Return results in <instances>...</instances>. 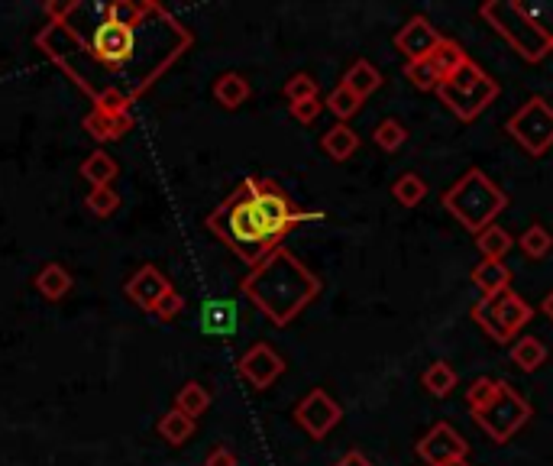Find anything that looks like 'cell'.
I'll return each instance as SVG.
<instances>
[{
  "label": "cell",
  "mask_w": 553,
  "mask_h": 466,
  "mask_svg": "<svg viewBox=\"0 0 553 466\" xmlns=\"http://www.w3.org/2000/svg\"><path fill=\"white\" fill-rule=\"evenodd\" d=\"M324 211H298L285 191L269 178H243V185L207 217V230L227 243L246 266H259L279 250L288 230L324 221Z\"/></svg>",
  "instance_id": "1"
},
{
  "label": "cell",
  "mask_w": 553,
  "mask_h": 466,
  "mask_svg": "<svg viewBox=\"0 0 553 466\" xmlns=\"http://www.w3.org/2000/svg\"><path fill=\"white\" fill-rule=\"evenodd\" d=\"M243 295L266 314L275 327H288L298 314L321 295V279L301 263L295 253L275 250L243 279Z\"/></svg>",
  "instance_id": "2"
},
{
  "label": "cell",
  "mask_w": 553,
  "mask_h": 466,
  "mask_svg": "<svg viewBox=\"0 0 553 466\" xmlns=\"http://www.w3.org/2000/svg\"><path fill=\"white\" fill-rule=\"evenodd\" d=\"M440 204L460 221V227L479 237L508 208V195L482 169H469L440 195Z\"/></svg>",
  "instance_id": "3"
},
{
  "label": "cell",
  "mask_w": 553,
  "mask_h": 466,
  "mask_svg": "<svg viewBox=\"0 0 553 466\" xmlns=\"http://www.w3.org/2000/svg\"><path fill=\"white\" fill-rule=\"evenodd\" d=\"M479 13L524 62L537 65L553 52V33L518 0H489Z\"/></svg>",
  "instance_id": "4"
},
{
  "label": "cell",
  "mask_w": 553,
  "mask_h": 466,
  "mask_svg": "<svg viewBox=\"0 0 553 466\" xmlns=\"http://www.w3.org/2000/svg\"><path fill=\"white\" fill-rule=\"evenodd\" d=\"M437 98L447 104V111L456 120H476L479 114L489 111V104L499 98V81L489 78L476 62H463L450 78L440 81Z\"/></svg>",
  "instance_id": "5"
},
{
  "label": "cell",
  "mask_w": 553,
  "mask_h": 466,
  "mask_svg": "<svg viewBox=\"0 0 553 466\" xmlns=\"http://www.w3.org/2000/svg\"><path fill=\"white\" fill-rule=\"evenodd\" d=\"M531 314L534 311H531L528 301L515 295L511 289H505L499 295H489L473 305V321L495 340V344H508V340L531 321Z\"/></svg>",
  "instance_id": "6"
},
{
  "label": "cell",
  "mask_w": 553,
  "mask_h": 466,
  "mask_svg": "<svg viewBox=\"0 0 553 466\" xmlns=\"http://www.w3.org/2000/svg\"><path fill=\"white\" fill-rule=\"evenodd\" d=\"M531 415H534L531 402L521 399L508 382H499V392H495V399L476 415V424L489 434L492 444H508L511 437L531 421Z\"/></svg>",
  "instance_id": "7"
},
{
  "label": "cell",
  "mask_w": 553,
  "mask_h": 466,
  "mask_svg": "<svg viewBox=\"0 0 553 466\" xmlns=\"http://www.w3.org/2000/svg\"><path fill=\"white\" fill-rule=\"evenodd\" d=\"M505 130L515 136V143L528 156H544L553 146V107L541 94H534V98H528L508 117Z\"/></svg>",
  "instance_id": "8"
},
{
  "label": "cell",
  "mask_w": 553,
  "mask_h": 466,
  "mask_svg": "<svg viewBox=\"0 0 553 466\" xmlns=\"http://www.w3.org/2000/svg\"><path fill=\"white\" fill-rule=\"evenodd\" d=\"M340 418H343V408L330 399L324 389H311L295 405V421L314 437V441H321V437H327L330 431H334L340 424Z\"/></svg>",
  "instance_id": "9"
},
{
  "label": "cell",
  "mask_w": 553,
  "mask_h": 466,
  "mask_svg": "<svg viewBox=\"0 0 553 466\" xmlns=\"http://www.w3.org/2000/svg\"><path fill=\"white\" fill-rule=\"evenodd\" d=\"M414 454H418L427 466H444L450 460H466L469 444L463 441V434L447 421H437L431 431H427L418 444H414Z\"/></svg>",
  "instance_id": "10"
},
{
  "label": "cell",
  "mask_w": 553,
  "mask_h": 466,
  "mask_svg": "<svg viewBox=\"0 0 553 466\" xmlns=\"http://www.w3.org/2000/svg\"><path fill=\"white\" fill-rule=\"evenodd\" d=\"M133 49H136V30H127V26H117L110 20H104L98 30H94V36H91L94 59H101L110 68H117V65L127 62L133 56Z\"/></svg>",
  "instance_id": "11"
},
{
  "label": "cell",
  "mask_w": 553,
  "mask_h": 466,
  "mask_svg": "<svg viewBox=\"0 0 553 466\" xmlns=\"http://www.w3.org/2000/svg\"><path fill=\"white\" fill-rule=\"evenodd\" d=\"M237 369H240V376L250 382L253 389L262 392V389H269L272 382L285 373V360L269 344H253L250 350L240 356Z\"/></svg>",
  "instance_id": "12"
},
{
  "label": "cell",
  "mask_w": 553,
  "mask_h": 466,
  "mask_svg": "<svg viewBox=\"0 0 553 466\" xmlns=\"http://www.w3.org/2000/svg\"><path fill=\"white\" fill-rule=\"evenodd\" d=\"M444 43V36L437 33V26L427 20V17H411L402 30L395 36V49L402 52L408 62H421V59H431L434 49Z\"/></svg>",
  "instance_id": "13"
},
{
  "label": "cell",
  "mask_w": 553,
  "mask_h": 466,
  "mask_svg": "<svg viewBox=\"0 0 553 466\" xmlns=\"http://www.w3.org/2000/svg\"><path fill=\"white\" fill-rule=\"evenodd\" d=\"M123 292L133 301V305H140L143 311L152 314V308L159 305V301L172 292V282L162 276L156 266H140L133 272V279L123 285Z\"/></svg>",
  "instance_id": "14"
},
{
  "label": "cell",
  "mask_w": 553,
  "mask_h": 466,
  "mask_svg": "<svg viewBox=\"0 0 553 466\" xmlns=\"http://www.w3.org/2000/svg\"><path fill=\"white\" fill-rule=\"evenodd\" d=\"M240 324V311L233 298H211L201 305V331L211 337H227L237 331Z\"/></svg>",
  "instance_id": "15"
},
{
  "label": "cell",
  "mask_w": 553,
  "mask_h": 466,
  "mask_svg": "<svg viewBox=\"0 0 553 466\" xmlns=\"http://www.w3.org/2000/svg\"><path fill=\"white\" fill-rule=\"evenodd\" d=\"M85 130L101 143L123 140V136L133 130V117L130 114H107V111H98V107H94V111L85 117Z\"/></svg>",
  "instance_id": "16"
},
{
  "label": "cell",
  "mask_w": 553,
  "mask_h": 466,
  "mask_svg": "<svg viewBox=\"0 0 553 466\" xmlns=\"http://www.w3.org/2000/svg\"><path fill=\"white\" fill-rule=\"evenodd\" d=\"M469 276H473V285L482 292V298L499 295L511 285V269L505 263H492V259H482L479 266H473Z\"/></svg>",
  "instance_id": "17"
},
{
  "label": "cell",
  "mask_w": 553,
  "mask_h": 466,
  "mask_svg": "<svg viewBox=\"0 0 553 466\" xmlns=\"http://www.w3.org/2000/svg\"><path fill=\"white\" fill-rule=\"evenodd\" d=\"M343 85H347L359 101H366V98H372L379 88H382V72L372 62H366V59H356L353 65H350V72L343 75Z\"/></svg>",
  "instance_id": "18"
},
{
  "label": "cell",
  "mask_w": 553,
  "mask_h": 466,
  "mask_svg": "<svg viewBox=\"0 0 553 466\" xmlns=\"http://www.w3.org/2000/svg\"><path fill=\"white\" fill-rule=\"evenodd\" d=\"M214 98L220 107H227V111H237V107L250 101V81L237 72H224L214 81Z\"/></svg>",
  "instance_id": "19"
},
{
  "label": "cell",
  "mask_w": 553,
  "mask_h": 466,
  "mask_svg": "<svg viewBox=\"0 0 553 466\" xmlns=\"http://www.w3.org/2000/svg\"><path fill=\"white\" fill-rule=\"evenodd\" d=\"M120 166H117V159L104 153V149H94V153L81 162V178L85 182H91V188H110V182L117 178Z\"/></svg>",
  "instance_id": "20"
},
{
  "label": "cell",
  "mask_w": 553,
  "mask_h": 466,
  "mask_svg": "<svg viewBox=\"0 0 553 466\" xmlns=\"http://www.w3.org/2000/svg\"><path fill=\"white\" fill-rule=\"evenodd\" d=\"M321 149L334 162H347L356 153V149H359V136H356V130L347 127V123H337V127H330L321 136Z\"/></svg>",
  "instance_id": "21"
},
{
  "label": "cell",
  "mask_w": 553,
  "mask_h": 466,
  "mask_svg": "<svg viewBox=\"0 0 553 466\" xmlns=\"http://www.w3.org/2000/svg\"><path fill=\"white\" fill-rule=\"evenodd\" d=\"M476 246H479V253H482V259H492V263H502V259L508 256V250L515 246V237L505 230V227H499V224H492V227H486L476 237Z\"/></svg>",
  "instance_id": "22"
},
{
  "label": "cell",
  "mask_w": 553,
  "mask_h": 466,
  "mask_svg": "<svg viewBox=\"0 0 553 466\" xmlns=\"http://www.w3.org/2000/svg\"><path fill=\"white\" fill-rule=\"evenodd\" d=\"M36 289H39V295H43V298L59 301V298H65L68 292H72V276H68L65 266L49 263V266L36 276Z\"/></svg>",
  "instance_id": "23"
},
{
  "label": "cell",
  "mask_w": 553,
  "mask_h": 466,
  "mask_svg": "<svg viewBox=\"0 0 553 466\" xmlns=\"http://www.w3.org/2000/svg\"><path fill=\"white\" fill-rule=\"evenodd\" d=\"M511 363H515L521 373H537L547 363V347L537 337H521L515 347H511Z\"/></svg>",
  "instance_id": "24"
},
{
  "label": "cell",
  "mask_w": 553,
  "mask_h": 466,
  "mask_svg": "<svg viewBox=\"0 0 553 466\" xmlns=\"http://www.w3.org/2000/svg\"><path fill=\"white\" fill-rule=\"evenodd\" d=\"M175 408L182 411V415H188L191 421H198L204 411L211 408V392H207L201 382H185L175 395Z\"/></svg>",
  "instance_id": "25"
},
{
  "label": "cell",
  "mask_w": 553,
  "mask_h": 466,
  "mask_svg": "<svg viewBox=\"0 0 553 466\" xmlns=\"http://www.w3.org/2000/svg\"><path fill=\"white\" fill-rule=\"evenodd\" d=\"M159 434H162V441H169L172 447H182L191 441V434H195V421L182 415L178 408H172L159 418Z\"/></svg>",
  "instance_id": "26"
},
{
  "label": "cell",
  "mask_w": 553,
  "mask_h": 466,
  "mask_svg": "<svg viewBox=\"0 0 553 466\" xmlns=\"http://www.w3.org/2000/svg\"><path fill=\"white\" fill-rule=\"evenodd\" d=\"M146 13H159V7L152 4H133V0H117V4H107L104 7V20L117 23V26H127V30H136L143 23Z\"/></svg>",
  "instance_id": "27"
},
{
  "label": "cell",
  "mask_w": 553,
  "mask_h": 466,
  "mask_svg": "<svg viewBox=\"0 0 553 466\" xmlns=\"http://www.w3.org/2000/svg\"><path fill=\"white\" fill-rule=\"evenodd\" d=\"M421 386L434 395V399H447V395H453L456 389V373H453V366L444 363V360H437L424 369V376H421Z\"/></svg>",
  "instance_id": "28"
},
{
  "label": "cell",
  "mask_w": 553,
  "mask_h": 466,
  "mask_svg": "<svg viewBox=\"0 0 553 466\" xmlns=\"http://www.w3.org/2000/svg\"><path fill=\"white\" fill-rule=\"evenodd\" d=\"M392 198L402 204V208H418V204L427 198V182L414 172L398 175V182L392 185Z\"/></svg>",
  "instance_id": "29"
},
{
  "label": "cell",
  "mask_w": 553,
  "mask_h": 466,
  "mask_svg": "<svg viewBox=\"0 0 553 466\" xmlns=\"http://www.w3.org/2000/svg\"><path fill=\"white\" fill-rule=\"evenodd\" d=\"M324 107H327V111L334 114L340 123H347V120H353L359 111H363V101H359L356 94H353V91L340 81V85L327 94V104H324Z\"/></svg>",
  "instance_id": "30"
},
{
  "label": "cell",
  "mask_w": 553,
  "mask_h": 466,
  "mask_svg": "<svg viewBox=\"0 0 553 466\" xmlns=\"http://www.w3.org/2000/svg\"><path fill=\"white\" fill-rule=\"evenodd\" d=\"M518 246H521V253L528 259H544L553 250V233L544 224H531L518 237Z\"/></svg>",
  "instance_id": "31"
},
{
  "label": "cell",
  "mask_w": 553,
  "mask_h": 466,
  "mask_svg": "<svg viewBox=\"0 0 553 466\" xmlns=\"http://www.w3.org/2000/svg\"><path fill=\"white\" fill-rule=\"evenodd\" d=\"M405 78H408L418 91H437L440 81H444V75H440V68H437L431 59L408 62V65H405Z\"/></svg>",
  "instance_id": "32"
},
{
  "label": "cell",
  "mask_w": 553,
  "mask_h": 466,
  "mask_svg": "<svg viewBox=\"0 0 553 466\" xmlns=\"http://www.w3.org/2000/svg\"><path fill=\"white\" fill-rule=\"evenodd\" d=\"M495 392H499V379H492V376L473 379V386L466 389V408L473 411V418L495 399Z\"/></svg>",
  "instance_id": "33"
},
{
  "label": "cell",
  "mask_w": 553,
  "mask_h": 466,
  "mask_svg": "<svg viewBox=\"0 0 553 466\" xmlns=\"http://www.w3.org/2000/svg\"><path fill=\"white\" fill-rule=\"evenodd\" d=\"M431 62L440 68V75L450 78V75L456 72V68H460V65L466 62V52H463V46H460V43H453V39H447V36H444V43H440V46L434 49Z\"/></svg>",
  "instance_id": "34"
},
{
  "label": "cell",
  "mask_w": 553,
  "mask_h": 466,
  "mask_svg": "<svg viewBox=\"0 0 553 466\" xmlns=\"http://www.w3.org/2000/svg\"><path fill=\"white\" fill-rule=\"evenodd\" d=\"M372 140H376V146L385 149V153H398V149L408 143V130L398 120H382L376 133H372Z\"/></svg>",
  "instance_id": "35"
},
{
  "label": "cell",
  "mask_w": 553,
  "mask_h": 466,
  "mask_svg": "<svg viewBox=\"0 0 553 466\" xmlns=\"http://www.w3.org/2000/svg\"><path fill=\"white\" fill-rule=\"evenodd\" d=\"M282 94L288 98V104H301V101H314L317 98V81L308 72H298L285 81Z\"/></svg>",
  "instance_id": "36"
},
{
  "label": "cell",
  "mask_w": 553,
  "mask_h": 466,
  "mask_svg": "<svg viewBox=\"0 0 553 466\" xmlns=\"http://www.w3.org/2000/svg\"><path fill=\"white\" fill-rule=\"evenodd\" d=\"M85 204H88V211L94 217H110L120 208V195L114 188H91L85 195Z\"/></svg>",
  "instance_id": "37"
},
{
  "label": "cell",
  "mask_w": 553,
  "mask_h": 466,
  "mask_svg": "<svg viewBox=\"0 0 553 466\" xmlns=\"http://www.w3.org/2000/svg\"><path fill=\"white\" fill-rule=\"evenodd\" d=\"M182 311H185V298L178 295L175 289H172L169 295H165V298L159 301L156 308H152V314H156L159 321H175V318H178V314H182Z\"/></svg>",
  "instance_id": "38"
},
{
  "label": "cell",
  "mask_w": 553,
  "mask_h": 466,
  "mask_svg": "<svg viewBox=\"0 0 553 466\" xmlns=\"http://www.w3.org/2000/svg\"><path fill=\"white\" fill-rule=\"evenodd\" d=\"M324 111V104H321V98H314V101H301V104H292V117L298 120V123H311L317 114Z\"/></svg>",
  "instance_id": "39"
},
{
  "label": "cell",
  "mask_w": 553,
  "mask_h": 466,
  "mask_svg": "<svg viewBox=\"0 0 553 466\" xmlns=\"http://www.w3.org/2000/svg\"><path fill=\"white\" fill-rule=\"evenodd\" d=\"M204 466H237V454L227 447H214L211 454H207Z\"/></svg>",
  "instance_id": "40"
},
{
  "label": "cell",
  "mask_w": 553,
  "mask_h": 466,
  "mask_svg": "<svg viewBox=\"0 0 553 466\" xmlns=\"http://www.w3.org/2000/svg\"><path fill=\"white\" fill-rule=\"evenodd\" d=\"M72 10H78V0H68V4H46V13L62 26V17L65 13H72Z\"/></svg>",
  "instance_id": "41"
},
{
  "label": "cell",
  "mask_w": 553,
  "mask_h": 466,
  "mask_svg": "<svg viewBox=\"0 0 553 466\" xmlns=\"http://www.w3.org/2000/svg\"><path fill=\"white\" fill-rule=\"evenodd\" d=\"M334 466H372L363 454H359V450H350V454L347 457H340Z\"/></svg>",
  "instance_id": "42"
},
{
  "label": "cell",
  "mask_w": 553,
  "mask_h": 466,
  "mask_svg": "<svg viewBox=\"0 0 553 466\" xmlns=\"http://www.w3.org/2000/svg\"><path fill=\"white\" fill-rule=\"evenodd\" d=\"M544 314H547V318L553 321V292H550V295L544 298Z\"/></svg>",
  "instance_id": "43"
},
{
  "label": "cell",
  "mask_w": 553,
  "mask_h": 466,
  "mask_svg": "<svg viewBox=\"0 0 553 466\" xmlns=\"http://www.w3.org/2000/svg\"><path fill=\"white\" fill-rule=\"evenodd\" d=\"M444 466H469L466 460H450V463H444Z\"/></svg>",
  "instance_id": "44"
}]
</instances>
